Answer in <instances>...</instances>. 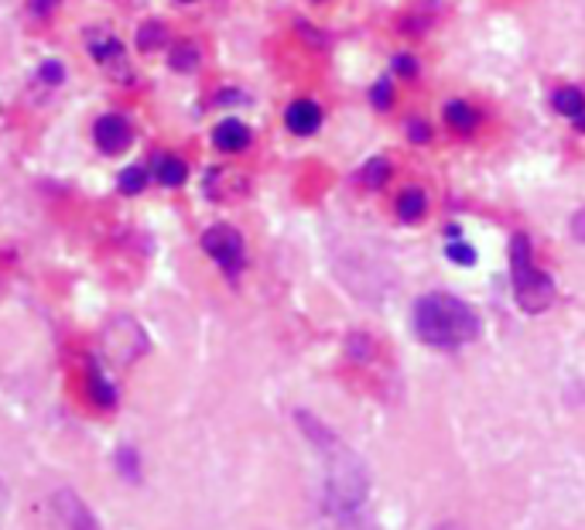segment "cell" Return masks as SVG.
Returning a JSON list of instances; mask_svg holds the SVG:
<instances>
[{
  "label": "cell",
  "mask_w": 585,
  "mask_h": 530,
  "mask_svg": "<svg viewBox=\"0 0 585 530\" xmlns=\"http://www.w3.org/2000/svg\"><path fill=\"white\" fill-rule=\"evenodd\" d=\"M301 432L309 435V442L322 451L325 462V510L333 517H353L367 503L370 493V472L367 462L356 456V451L329 427L312 418L309 411H298Z\"/></svg>",
  "instance_id": "obj_1"
},
{
  "label": "cell",
  "mask_w": 585,
  "mask_h": 530,
  "mask_svg": "<svg viewBox=\"0 0 585 530\" xmlns=\"http://www.w3.org/2000/svg\"><path fill=\"white\" fill-rule=\"evenodd\" d=\"M415 333L435 349H459L479 336V315L463 298L431 291L415 305Z\"/></svg>",
  "instance_id": "obj_2"
},
{
  "label": "cell",
  "mask_w": 585,
  "mask_h": 530,
  "mask_svg": "<svg viewBox=\"0 0 585 530\" xmlns=\"http://www.w3.org/2000/svg\"><path fill=\"white\" fill-rule=\"evenodd\" d=\"M511 270H514V294L524 312H545L554 301V281L534 264L527 237L511 240Z\"/></svg>",
  "instance_id": "obj_3"
},
{
  "label": "cell",
  "mask_w": 585,
  "mask_h": 530,
  "mask_svg": "<svg viewBox=\"0 0 585 530\" xmlns=\"http://www.w3.org/2000/svg\"><path fill=\"white\" fill-rule=\"evenodd\" d=\"M202 250L219 264V270L226 277H237L247 264V246L243 237L234 230V226H213V230L202 233Z\"/></svg>",
  "instance_id": "obj_4"
},
{
  "label": "cell",
  "mask_w": 585,
  "mask_h": 530,
  "mask_svg": "<svg viewBox=\"0 0 585 530\" xmlns=\"http://www.w3.org/2000/svg\"><path fill=\"white\" fill-rule=\"evenodd\" d=\"M48 514H52L56 530H99V520L86 507V499L72 490H56L48 499Z\"/></svg>",
  "instance_id": "obj_5"
},
{
  "label": "cell",
  "mask_w": 585,
  "mask_h": 530,
  "mask_svg": "<svg viewBox=\"0 0 585 530\" xmlns=\"http://www.w3.org/2000/svg\"><path fill=\"white\" fill-rule=\"evenodd\" d=\"M89 52H93L96 65L104 72H110L114 80H120V83L131 80V69H127V52H123V45H120L117 35H110V32L93 35L89 38Z\"/></svg>",
  "instance_id": "obj_6"
},
{
  "label": "cell",
  "mask_w": 585,
  "mask_h": 530,
  "mask_svg": "<svg viewBox=\"0 0 585 530\" xmlns=\"http://www.w3.org/2000/svg\"><path fill=\"white\" fill-rule=\"evenodd\" d=\"M93 141H96L99 150H104V155H120V150L131 147L134 128L120 113H104L96 120V128H93Z\"/></svg>",
  "instance_id": "obj_7"
},
{
  "label": "cell",
  "mask_w": 585,
  "mask_h": 530,
  "mask_svg": "<svg viewBox=\"0 0 585 530\" xmlns=\"http://www.w3.org/2000/svg\"><path fill=\"white\" fill-rule=\"evenodd\" d=\"M285 123H288L291 134L309 137L322 128V110H319V104H312V99H295L285 113Z\"/></svg>",
  "instance_id": "obj_8"
},
{
  "label": "cell",
  "mask_w": 585,
  "mask_h": 530,
  "mask_svg": "<svg viewBox=\"0 0 585 530\" xmlns=\"http://www.w3.org/2000/svg\"><path fill=\"white\" fill-rule=\"evenodd\" d=\"M213 144L219 150H226V155H237V150H243L250 144V131H247V123L240 120H223L219 128L213 131Z\"/></svg>",
  "instance_id": "obj_9"
},
{
  "label": "cell",
  "mask_w": 585,
  "mask_h": 530,
  "mask_svg": "<svg viewBox=\"0 0 585 530\" xmlns=\"http://www.w3.org/2000/svg\"><path fill=\"white\" fill-rule=\"evenodd\" d=\"M186 174H189V168H186L182 158H175V155H158V158H155V179H158L162 185L178 189V185L186 182Z\"/></svg>",
  "instance_id": "obj_10"
},
{
  "label": "cell",
  "mask_w": 585,
  "mask_h": 530,
  "mask_svg": "<svg viewBox=\"0 0 585 530\" xmlns=\"http://www.w3.org/2000/svg\"><path fill=\"white\" fill-rule=\"evenodd\" d=\"M428 209V202H425V192L421 189H408V192H401L397 198V216L404 222H418Z\"/></svg>",
  "instance_id": "obj_11"
},
{
  "label": "cell",
  "mask_w": 585,
  "mask_h": 530,
  "mask_svg": "<svg viewBox=\"0 0 585 530\" xmlns=\"http://www.w3.org/2000/svg\"><path fill=\"white\" fill-rule=\"evenodd\" d=\"M445 120L449 128H455L459 134H469L476 128V113L469 104H463V99H452V104H445Z\"/></svg>",
  "instance_id": "obj_12"
},
{
  "label": "cell",
  "mask_w": 585,
  "mask_h": 530,
  "mask_svg": "<svg viewBox=\"0 0 585 530\" xmlns=\"http://www.w3.org/2000/svg\"><path fill=\"white\" fill-rule=\"evenodd\" d=\"M551 104H554L558 113H565V117H572V120H578V117L585 113V96H582L578 89H558V93L551 96Z\"/></svg>",
  "instance_id": "obj_13"
},
{
  "label": "cell",
  "mask_w": 585,
  "mask_h": 530,
  "mask_svg": "<svg viewBox=\"0 0 585 530\" xmlns=\"http://www.w3.org/2000/svg\"><path fill=\"white\" fill-rule=\"evenodd\" d=\"M387 174H391L387 158H370V161L360 168V182H363L367 189H380V185L387 182Z\"/></svg>",
  "instance_id": "obj_14"
},
{
  "label": "cell",
  "mask_w": 585,
  "mask_h": 530,
  "mask_svg": "<svg viewBox=\"0 0 585 530\" xmlns=\"http://www.w3.org/2000/svg\"><path fill=\"white\" fill-rule=\"evenodd\" d=\"M168 62H171V69H175V72H192V69L199 65V48H195V45H189V41L175 45Z\"/></svg>",
  "instance_id": "obj_15"
},
{
  "label": "cell",
  "mask_w": 585,
  "mask_h": 530,
  "mask_svg": "<svg viewBox=\"0 0 585 530\" xmlns=\"http://www.w3.org/2000/svg\"><path fill=\"white\" fill-rule=\"evenodd\" d=\"M138 45L144 48V52H155V48H162V45H165V24H162V21H147V24H141Z\"/></svg>",
  "instance_id": "obj_16"
},
{
  "label": "cell",
  "mask_w": 585,
  "mask_h": 530,
  "mask_svg": "<svg viewBox=\"0 0 585 530\" xmlns=\"http://www.w3.org/2000/svg\"><path fill=\"white\" fill-rule=\"evenodd\" d=\"M144 185H147V171H144L141 165L120 171V192H123V195H138Z\"/></svg>",
  "instance_id": "obj_17"
},
{
  "label": "cell",
  "mask_w": 585,
  "mask_h": 530,
  "mask_svg": "<svg viewBox=\"0 0 585 530\" xmlns=\"http://www.w3.org/2000/svg\"><path fill=\"white\" fill-rule=\"evenodd\" d=\"M89 390H93V397H96L99 408H110V403H114V387L107 384V376L99 373L96 366L89 370Z\"/></svg>",
  "instance_id": "obj_18"
},
{
  "label": "cell",
  "mask_w": 585,
  "mask_h": 530,
  "mask_svg": "<svg viewBox=\"0 0 585 530\" xmlns=\"http://www.w3.org/2000/svg\"><path fill=\"white\" fill-rule=\"evenodd\" d=\"M445 254H449L455 264H473V261H476V250H469V243L459 240V230H455V226H452V243H449Z\"/></svg>",
  "instance_id": "obj_19"
},
{
  "label": "cell",
  "mask_w": 585,
  "mask_h": 530,
  "mask_svg": "<svg viewBox=\"0 0 585 530\" xmlns=\"http://www.w3.org/2000/svg\"><path fill=\"white\" fill-rule=\"evenodd\" d=\"M373 104L384 110L387 104H391V83L384 80V83H377V89H373Z\"/></svg>",
  "instance_id": "obj_20"
},
{
  "label": "cell",
  "mask_w": 585,
  "mask_h": 530,
  "mask_svg": "<svg viewBox=\"0 0 585 530\" xmlns=\"http://www.w3.org/2000/svg\"><path fill=\"white\" fill-rule=\"evenodd\" d=\"M408 131H411V141H428V137H431V131H428V123H421L418 117H411V123H408Z\"/></svg>",
  "instance_id": "obj_21"
},
{
  "label": "cell",
  "mask_w": 585,
  "mask_h": 530,
  "mask_svg": "<svg viewBox=\"0 0 585 530\" xmlns=\"http://www.w3.org/2000/svg\"><path fill=\"white\" fill-rule=\"evenodd\" d=\"M41 80H48V83H62V65H59V62H45Z\"/></svg>",
  "instance_id": "obj_22"
},
{
  "label": "cell",
  "mask_w": 585,
  "mask_h": 530,
  "mask_svg": "<svg viewBox=\"0 0 585 530\" xmlns=\"http://www.w3.org/2000/svg\"><path fill=\"white\" fill-rule=\"evenodd\" d=\"M8 507H11V493H8L4 483H0V530H4V523H8Z\"/></svg>",
  "instance_id": "obj_23"
},
{
  "label": "cell",
  "mask_w": 585,
  "mask_h": 530,
  "mask_svg": "<svg viewBox=\"0 0 585 530\" xmlns=\"http://www.w3.org/2000/svg\"><path fill=\"white\" fill-rule=\"evenodd\" d=\"M572 237L585 243V209H578L575 219H572Z\"/></svg>",
  "instance_id": "obj_24"
},
{
  "label": "cell",
  "mask_w": 585,
  "mask_h": 530,
  "mask_svg": "<svg viewBox=\"0 0 585 530\" xmlns=\"http://www.w3.org/2000/svg\"><path fill=\"white\" fill-rule=\"evenodd\" d=\"M394 65H397V72H404V75H415V62H411L408 56H397Z\"/></svg>",
  "instance_id": "obj_25"
},
{
  "label": "cell",
  "mask_w": 585,
  "mask_h": 530,
  "mask_svg": "<svg viewBox=\"0 0 585 530\" xmlns=\"http://www.w3.org/2000/svg\"><path fill=\"white\" fill-rule=\"evenodd\" d=\"M431 530H466V527H463L459 520H442V523H435Z\"/></svg>",
  "instance_id": "obj_26"
},
{
  "label": "cell",
  "mask_w": 585,
  "mask_h": 530,
  "mask_svg": "<svg viewBox=\"0 0 585 530\" xmlns=\"http://www.w3.org/2000/svg\"><path fill=\"white\" fill-rule=\"evenodd\" d=\"M575 123H578V131H585V113H582V117H578Z\"/></svg>",
  "instance_id": "obj_27"
},
{
  "label": "cell",
  "mask_w": 585,
  "mask_h": 530,
  "mask_svg": "<svg viewBox=\"0 0 585 530\" xmlns=\"http://www.w3.org/2000/svg\"><path fill=\"white\" fill-rule=\"evenodd\" d=\"M178 4H189V0H178Z\"/></svg>",
  "instance_id": "obj_28"
}]
</instances>
